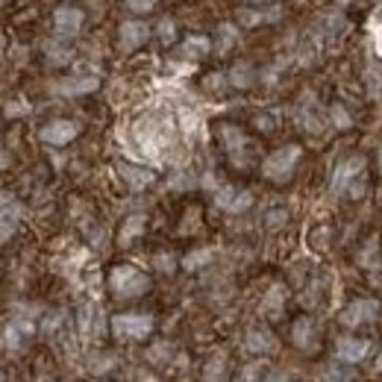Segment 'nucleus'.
I'll use <instances>...</instances> for the list:
<instances>
[{
	"label": "nucleus",
	"mask_w": 382,
	"mask_h": 382,
	"mask_svg": "<svg viewBox=\"0 0 382 382\" xmlns=\"http://www.w3.org/2000/svg\"><path fill=\"white\" fill-rule=\"evenodd\" d=\"M262 382H291V379H289V373H282V371H271V373H265Z\"/></svg>",
	"instance_id": "obj_35"
},
{
	"label": "nucleus",
	"mask_w": 382,
	"mask_h": 382,
	"mask_svg": "<svg viewBox=\"0 0 382 382\" xmlns=\"http://www.w3.org/2000/svg\"><path fill=\"white\" fill-rule=\"evenodd\" d=\"M291 341L297 350L303 353H315L318 350V341H321V329L312 318H300L294 326H291Z\"/></svg>",
	"instance_id": "obj_5"
},
{
	"label": "nucleus",
	"mask_w": 382,
	"mask_h": 382,
	"mask_svg": "<svg viewBox=\"0 0 382 382\" xmlns=\"http://www.w3.org/2000/svg\"><path fill=\"white\" fill-rule=\"evenodd\" d=\"M376 371H382V353H379V359H376Z\"/></svg>",
	"instance_id": "obj_38"
},
{
	"label": "nucleus",
	"mask_w": 382,
	"mask_h": 382,
	"mask_svg": "<svg viewBox=\"0 0 382 382\" xmlns=\"http://www.w3.org/2000/svg\"><path fill=\"white\" fill-rule=\"evenodd\" d=\"M209 259H212V250H197V253H188V256L182 259V268H185V271H195V268L206 265Z\"/></svg>",
	"instance_id": "obj_25"
},
{
	"label": "nucleus",
	"mask_w": 382,
	"mask_h": 382,
	"mask_svg": "<svg viewBox=\"0 0 382 382\" xmlns=\"http://www.w3.org/2000/svg\"><path fill=\"white\" fill-rule=\"evenodd\" d=\"M4 168H9V153L0 148V171H4Z\"/></svg>",
	"instance_id": "obj_36"
},
{
	"label": "nucleus",
	"mask_w": 382,
	"mask_h": 382,
	"mask_svg": "<svg viewBox=\"0 0 382 382\" xmlns=\"http://www.w3.org/2000/svg\"><path fill=\"white\" fill-rule=\"evenodd\" d=\"M232 41H235V30L232 27H221V41H218V51H227V47H232Z\"/></svg>",
	"instance_id": "obj_32"
},
{
	"label": "nucleus",
	"mask_w": 382,
	"mask_h": 382,
	"mask_svg": "<svg viewBox=\"0 0 382 382\" xmlns=\"http://www.w3.org/2000/svg\"><path fill=\"white\" fill-rule=\"evenodd\" d=\"M18 221H21V206H18L15 200H9V203L0 206V244L9 242V238L15 235Z\"/></svg>",
	"instance_id": "obj_10"
},
{
	"label": "nucleus",
	"mask_w": 382,
	"mask_h": 382,
	"mask_svg": "<svg viewBox=\"0 0 382 382\" xmlns=\"http://www.w3.org/2000/svg\"><path fill=\"white\" fill-rule=\"evenodd\" d=\"M6 4H9V0H0V9H4V6H6Z\"/></svg>",
	"instance_id": "obj_39"
},
{
	"label": "nucleus",
	"mask_w": 382,
	"mask_h": 382,
	"mask_svg": "<svg viewBox=\"0 0 382 382\" xmlns=\"http://www.w3.org/2000/svg\"><path fill=\"white\" fill-rule=\"evenodd\" d=\"M83 27V12L77 6H62L53 12V30L62 36V38H71L77 36Z\"/></svg>",
	"instance_id": "obj_9"
},
{
	"label": "nucleus",
	"mask_w": 382,
	"mask_h": 382,
	"mask_svg": "<svg viewBox=\"0 0 382 382\" xmlns=\"http://www.w3.org/2000/svg\"><path fill=\"white\" fill-rule=\"evenodd\" d=\"M282 303H285V291L279 289V285H274V289L268 291V297H265V303H262V315L279 318L282 315Z\"/></svg>",
	"instance_id": "obj_20"
},
{
	"label": "nucleus",
	"mask_w": 382,
	"mask_h": 382,
	"mask_svg": "<svg viewBox=\"0 0 382 382\" xmlns=\"http://www.w3.org/2000/svg\"><path fill=\"white\" fill-rule=\"evenodd\" d=\"M365 353H368V341H362V339H341L336 347V356L341 362H359V359H365Z\"/></svg>",
	"instance_id": "obj_14"
},
{
	"label": "nucleus",
	"mask_w": 382,
	"mask_h": 382,
	"mask_svg": "<svg viewBox=\"0 0 382 382\" xmlns=\"http://www.w3.org/2000/svg\"><path fill=\"white\" fill-rule=\"evenodd\" d=\"M285 218H289V215H285V209H274V212H268V215H265V224H268L271 229H277V227H282V224H285Z\"/></svg>",
	"instance_id": "obj_30"
},
{
	"label": "nucleus",
	"mask_w": 382,
	"mask_h": 382,
	"mask_svg": "<svg viewBox=\"0 0 382 382\" xmlns=\"http://www.w3.org/2000/svg\"><path fill=\"white\" fill-rule=\"evenodd\" d=\"M115 356L112 353H91L88 356V371L91 373H109L112 368H115Z\"/></svg>",
	"instance_id": "obj_22"
},
{
	"label": "nucleus",
	"mask_w": 382,
	"mask_h": 382,
	"mask_svg": "<svg viewBox=\"0 0 382 382\" xmlns=\"http://www.w3.org/2000/svg\"><path fill=\"white\" fill-rule=\"evenodd\" d=\"M121 177L127 180L130 188L141 191V188H148L153 182V171L150 168H138V165H121Z\"/></svg>",
	"instance_id": "obj_15"
},
{
	"label": "nucleus",
	"mask_w": 382,
	"mask_h": 382,
	"mask_svg": "<svg viewBox=\"0 0 382 382\" xmlns=\"http://www.w3.org/2000/svg\"><path fill=\"white\" fill-rule=\"evenodd\" d=\"M153 268L162 271V274H174L177 259H174L171 253H156V256H153Z\"/></svg>",
	"instance_id": "obj_27"
},
{
	"label": "nucleus",
	"mask_w": 382,
	"mask_h": 382,
	"mask_svg": "<svg viewBox=\"0 0 382 382\" xmlns=\"http://www.w3.org/2000/svg\"><path fill=\"white\" fill-rule=\"evenodd\" d=\"M379 165H382V150H379Z\"/></svg>",
	"instance_id": "obj_41"
},
{
	"label": "nucleus",
	"mask_w": 382,
	"mask_h": 382,
	"mask_svg": "<svg viewBox=\"0 0 382 382\" xmlns=\"http://www.w3.org/2000/svg\"><path fill=\"white\" fill-rule=\"evenodd\" d=\"M44 53H47V62L51 65H65L68 59H71V51H65V47H59V44H44Z\"/></svg>",
	"instance_id": "obj_24"
},
{
	"label": "nucleus",
	"mask_w": 382,
	"mask_h": 382,
	"mask_svg": "<svg viewBox=\"0 0 382 382\" xmlns=\"http://www.w3.org/2000/svg\"><path fill=\"white\" fill-rule=\"evenodd\" d=\"M112 332L118 339H148L153 332V318L150 315H115L112 318Z\"/></svg>",
	"instance_id": "obj_3"
},
{
	"label": "nucleus",
	"mask_w": 382,
	"mask_h": 382,
	"mask_svg": "<svg viewBox=\"0 0 382 382\" xmlns=\"http://www.w3.org/2000/svg\"><path fill=\"white\" fill-rule=\"evenodd\" d=\"M98 88V80H68V83H62L59 86V91L62 94H86V91H94Z\"/></svg>",
	"instance_id": "obj_23"
},
{
	"label": "nucleus",
	"mask_w": 382,
	"mask_h": 382,
	"mask_svg": "<svg viewBox=\"0 0 382 382\" xmlns=\"http://www.w3.org/2000/svg\"><path fill=\"white\" fill-rule=\"evenodd\" d=\"M159 38H162L165 44H171V41L177 38V27H174L171 18H162V24H159Z\"/></svg>",
	"instance_id": "obj_28"
},
{
	"label": "nucleus",
	"mask_w": 382,
	"mask_h": 382,
	"mask_svg": "<svg viewBox=\"0 0 382 382\" xmlns=\"http://www.w3.org/2000/svg\"><path fill=\"white\" fill-rule=\"evenodd\" d=\"M274 344H277V339L271 336L268 329H250L247 336H244V347H247V353H256V356L271 353Z\"/></svg>",
	"instance_id": "obj_13"
},
{
	"label": "nucleus",
	"mask_w": 382,
	"mask_h": 382,
	"mask_svg": "<svg viewBox=\"0 0 382 382\" xmlns=\"http://www.w3.org/2000/svg\"><path fill=\"white\" fill-rule=\"evenodd\" d=\"M215 203H218L224 212L238 215V212H244L253 203V195L250 191L235 188V185H224V188H218V195H215Z\"/></svg>",
	"instance_id": "obj_8"
},
{
	"label": "nucleus",
	"mask_w": 382,
	"mask_h": 382,
	"mask_svg": "<svg viewBox=\"0 0 382 382\" xmlns=\"http://www.w3.org/2000/svg\"><path fill=\"white\" fill-rule=\"evenodd\" d=\"M209 51H212V41L203 38V36H188V38L182 41V56H185V59H200V56H206Z\"/></svg>",
	"instance_id": "obj_18"
},
{
	"label": "nucleus",
	"mask_w": 382,
	"mask_h": 382,
	"mask_svg": "<svg viewBox=\"0 0 382 382\" xmlns=\"http://www.w3.org/2000/svg\"><path fill=\"white\" fill-rule=\"evenodd\" d=\"M109 291L118 300H133L150 291V277L141 274L135 265H118L109 274Z\"/></svg>",
	"instance_id": "obj_1"
},
{
	"label": "nucleus",
	"mask_w": 382,
	"mask_h": 382,
	"mask_svg": "<svg viewBox=\"0 0 382 382\" xmlns=\"http://www.w3.org/2000/svg\"><path fill=\"white\" fill-rule=\"evenodd\" d=\"M77 133H80V127H77L74 121H68V118H56V121L44 124L38 135H41L44 145L62 148V145H68V141H74V138H77Z\"/></svg>",
	"instance_id": "obj_4"
},
{
	"label": "nucleus",
	"mask_w": 382,
	"mask_h": 382,
	"mask_svg": "<svg viewBox=\"0 0 382 382\" xmlns=\"http://www.w3.org/2000/svg\"><path fill=\"white\" fill-rule=\"evenodd\" d=\"M265 373V365H250L244 373V382H259V376Z\"/></svg>",
	"instance_id": "obj_34"
},
{
	"label": "nucleus",
	"mask_w": 382,
	"mask_h": 382,
	"mask_svg": "<svg viewBox=\"0 0 382 382\" xmlns=\"http://www.w3.org/2000/svg\"><path fill=\"white\" fill-rule=\"evenodd\" d=\"M362 171H365V159H362V156H353V159L341 162L339 171H336V180H332V188H336V191H344V188L353 182V177L362 174Z\"/></svg>",
	"instance_id": "obj_12"
},
{
	"label": "nucleus",
	"mask_w": 382,
	"mask_h": 382,
	"mask_svg": "<svg viewBox=\"0 0 382 382\" xmlns=\"http://www.w3.org/2000/svg\"><path fill=\"white\" fill-rule=\"evenodd\" d=\"M0 382H6V376H4V371H0Z\"/></svg>",
	"instance_id": "obj_40"
},
{
	"label": "nucleus",
	"mask_w": 382,
	"mask_h": 382,
	"mask_svg": "<svg viewBox=\"0 0 382 382\" xmlns=\"http://www.w3.org/2000/svg\"><path fill=\"white\" fill-rule=\"evenodd\" d=\"M150 38V27L141 21H124L121 30H118V44H121V51H135V47H141Z\"/></svg>",
	"instance_id": "obj_7"
},
{
	"label": "nucleus",
	"mask_w": 382,
	"mask_h": 382,
	"mask_svg": "<svg viewBox=\"0 0 382 382\" xmlns=\"http://www.w3.org/2000/svg\"><path fill=\"white\" fill-rule=\"evenodd\" d=\"M376 312H379V303L376 300H353V303L344 306V312L339 315V321L344 326H359L365 321H373Z\"/></svg>",
	"instance_id": "obj_6"
},
{
	"label": "nucleus",
	"mask_w": 382,
	"mask_h": 382,
	"mask_svg": "<svg viewBox=\"0 0 382 382\" xmlns=\"http://www.w3.org/2000/svg\"><path fill=\"white\" fill-rule=\"evenodd\" d=\"M224 376H227V356L215 353L212 359L206 362V368H203V379L206 382H224Z\"/></svg>",
	"instance_id": "obj_19"
},
{
	"label": "nucleus",
	"mask_w": 382,
	"mask_h": 382,
	"mask_svg": "<svg viewBox=\"0 0 382 382\" xmlns=\"http://www.w3.org/2000/svg\"><path fill=\"white\" fill-rule=\"evenodd\" d=\"M168 359H171V344L168 341H159L156 347L148 350V362H153V365L156 362H168Z\"/></svg>",
	"instance_id": "obj_26"
},
{
	"label": "nucleus",
	"mask_w": 382,
	"mask_h": 382,
	"mask_svg": "<svg viewBox=\"0 0 382 382\" xmlns=\"http://www.w3.org/2000/svg\"><path fill=\"white\" fill-rule=\"evenodd\" d=\"M332 118H336V124L344 130V127H350V115L341 109V106H332Z\"/></svg>",
	"instance_id": "obj_33"
},
{
	"label": "nucleus",
	"mask_w": 382,
	"mask_h": 382,
	"mask_svg": "<svg viewBox=\"0 0 382 382\" xmlns=\"http://www.w3.org/2000/svg\"><path fill=\"white\" fill-rule=\"evenodd\" d=\"M376 53L382 56V27H376Z\"/></svg>",
	"instance_id": "obj_37"
},
{
	"label": "nucleus",
	"mask_w": 382,
	"mask_h": 382,
	"mask_svg": "<svg viewBox=\"0 0 382 382\" xmlns=\"http://www.w3.org/2000/svg\"><path fill=\"white\" fill-rule=\"evenodd\" d=\"M153 6H156V0H127L130 12H150Z\"/></svg>",
	"instance_id": "obj_31"
},
{
	"label": "nucleus",
	"mask_w": 382,
	"mask_h": 382,
	"mask_svg": "<svg viewBox=\"0 0 382 382\" xmlns=\"http://www.w3.org/2000/svg\"><path fill=\"white\" fill-rule=\"evenodd\" d=\"M221 141H224V148H227V153L242 165V150L247 148V138H244V133L238 130V127H232V124H224L221 127Z\"/></svg>",
	"instance_id": "obj_11"
},
{
	"label": "nucleus",
	"mask_w": 382,
	"mask_h": 382,
	"mask_svg": "<svg viewBox=\"0 0 382 382\" xmlns=\"http://www.w3.org/2000/svg\"><path fill=\"white\" fill-rule=\"evenodd\" d=\"M324 382H350V371L347 368H329L324 373Z\"/></svg>",
	"instance_id": "obj_29"
},
{
	"label": "nucleus",
	"mask_w": 382,
	"mask_h": 382,
	"mask_svg": "<svg viewBox=\"0 0 382 382\" xmlns=\"http://www.w3.org/2000/svg\"><path fill=\"white\" fill-rule=\"evenodd\" d=\"M300 156H303V150L297 145H285V148H279L277 153H271L265 159V165H262V174H265L271 182H285L294 174Z\"/></svg>",
	"instance_id": "obj_2"
},
{
	"label": "nucleus",
	"mask_w": 382,
	"mask_h": 382,
	"mask_svg": "<svg viewBox=\"0 0 382 382\" xmlns=\"http://www.w3.org/2000/svg\"><path fill=\"white\" fill-rule=\"evenodd\" d=\"M145 221H148L145 215H130V218L124 221V227H121V235H118V244L127 247L135 235H141V229H145Z\"/></svg>",
	"instance_id": "obj_17"
},
{
	"label": "nucleus",
	"mask_w": 382,
	"mask_h": 382,
	"mask_svg": "<svg viewBox=\"0 0 382 382\" xmlns=\"http://www.w3.org/2000/svg\"><path fill=\"white\" fill-rule=\"evenodd\" d=\"M77 318H80V321H77V326H80V336H83V339L98 336V332L103 329V324H98V321H100V318H98V309H94L91 303L80 309V315H77Z\"/></svg>",
	"instance_id": "obj_16"
},
{
	"label": "nucleus",
	"mask_w": 382,
	"mask_h": 382,
	"mask_svg": "<svg viewBox=\"0 0 382 382\" xmlns=\"http://www.w3.org/2000/svg\"><path fill=\"white\" fill-rule=\"evenodd\" d=\"M229 83L235 88H250L253 86V68L247 62H235L232 71H229Z\"/></svg>",
	"instance_id": "obj_21"
}]
</instances>
